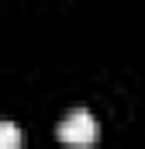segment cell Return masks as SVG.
<instances>
[{
	"instance_id": "6da1fadb",
	"label": "cell",
	"mask_w": 145,
	"mask_h": 149,
	"mask_svg": "<svg viewBox=\"0 0 145 149\" xmlns=\"http://www.w3.org/2000/svg\"><path fill=\"white\" fill-rule=\"evenodd\" d=\"M59 139L69 142V146H90L97 139V118L86 111V108H72L62 114L59 121Z\"/></svg>"
},
{
	"instance_id": "7a4b0ae2",
	"label": "cell",
	"mask_w": 145,
	"mask_h": 149,
	"mask_svg": "<svg viewBox=\"0 0 145 149\" xmlns=\"http://www.w3.org/2000/svg\"><path fill=\"white\" fill-rule=\"evenodd\" d=\"M21 146V128L7 118H0V149H17Z\"/></svg>"
}]
</instances>
